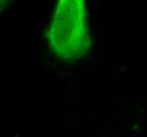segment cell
Listing matches in <instances>:
<instances>
[{"label":"cell","instance_id":"6da1fadb","mask_svg":"<svg viewBox=\"0 0 147 137\" xmlns=\"http://www.w3.org/2000/svg\"><path fill=\"white\" fill-rule=\"evenodd\" d=\"M49 37L51 47L65 58H77L90 47L83 1H61L58 4Z\"/></svg>","mask_w":147,"mask_h":137}]
</instances>
